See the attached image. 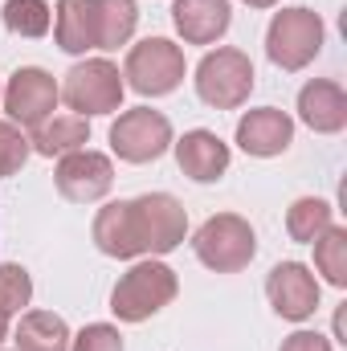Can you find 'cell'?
Segmentation results:
<instances>
[{"label":"cell","mask_w":347,"mask_h":351,"mask_svg":"<svg viewBox=\"0 0 347 351\" xmlns=\"http://www.w3.org/2000/svg\"><path fill=\"white\" fill-rule=\"evenodd\" d=\"M16 351H70V327L53 311H25L16 323Z\"/></svg>","instance_id":"d6986e66"},{"label":"cell","mask_w":347,"mask_h":351,"mask_svg":"<svg viewBox=\"0 0 347 351\" xmlns=\"http://www.w3.org/2000/svg\"><path fill=\"white\" fill-rule=\"evenodd\" d=\"M86 143H90V123L82 114H49L41 127H33V139H29V147L45 160H53V156L62 160L70 152H82Z\"/></svg>","instance_id":"ac0fdd59"},{"label":"cell","mask_w":347,"mask_h":351,"mask_svg":"<svg viewBox=\"0 0 347 351\" xmlns=\"http://www.w3.org/2000/svg\"><path fill=\"white\" fill-rule=\"evenodd\" d=\"M315 245V269L335 286V290H344L347 286V229L344 225H331L323 237H315L311 241Z\"/></svg>","instance_id":"603a6c76"},{"label":"cell","mask_w":347,"mask_h":351,"mask_svg":"<svg viewBox=\"0 0 347 351\" xmlns=\"http://www.w3.org/2000/svg\"><path fill=\"white\" fill-rule=\"evenodd\" d=\"M70 351H123V335L110 323H90L78 335H70Z\"/></svg>","instance_id":"484cf974"},{"label":"cell","mask_w":347,"mask_h":351,"mask_svg":"<svg viewBox=\"0 0 347 351\" xmlns=\"http://www.w3.org/2000/svg\"><path fill=\"white\" fill-rule=\"evenodd\" d=\"M294 143V119L278 106H258L237 119V147L254 160H274Z\"/></svg>","instance_id":"7c38bea8"},{"label":"cell","mask_w":347,"mask_h":351,"mask_svg":"<svg viewBox=\"0 0 347 351\" xmlns=\"http://www.w3.org/2000/svg\"><path fill=\"white\" fill-rule=\"evenodd\" d=\"M172 147H176L180 172L188 176V180H196V184H217L221 176L229 172V160H233L229 143L217 131H204V127L184 131L180 139H172Z\"/></svg>","instance_id":"4fadbf2b"},{"label":"cell","mask_w":347,"mask_h":351,"mask_svg":"<svg viewBox=\"0 0 347 351\" xmlns=\"http://www.w3.org/2000/svg\"><path fill=\"white\" fill-rule=\"evenodd\" d=\"M53 184H58V192H62L66 200H74V204H94V200H102V196L110 192V184H115V164H110V156L82 147V152H70V156L58 160Z\"/></svg>","instance_id":"30bf717a"},{"label":"cell","mask_w":347,"mask_h":351,"mask_svg":"<svg viewBox=\"0 0 347 351\" xmlns=\"http://www.w3.org/2000/svg\"><path fill=\"white\" fill-rule=\"evenodd\" d=\"M331 225H335V208H331L323 196H298V200L286 208V233H290V241H298V245H311V241L323 237Z\"/></svg>","instance_id":"ffe728a7"},{"label":"cell","mask_w":347,"mask_h":351,"mask_svg":"<svg viewBox=\"0 0 347 351\" xmlns=\"http://www.w3.org/2000/svg\"><path fill=\"white\" fill-rule=\"evenodd\" d=\"M8 339V315H0V343Z\"/></svg>","instance_id":"f1b7e54d"},{"label":"cell","mask_w":347,"mask_h":351,"mask_svg":"<svg viewBox=\"0 0 347 351\" xmlns=\"http://www.w3.org/2000/svg\"><path fill=\"white\" fill-rule=\"evenodd\" d=\"M29 139L16 123H0V176H16L29 164Z\"/></svg>","instance_id":"d4e9b609"},{"label":"cell","mask_w":347,"mask_h":351,"mask_svg":"<svg viewBox=\"0 0 347 351\" xmlns=\"http://www.w3.org/2000/svg\"><path fill=\"white\" fill-rule=\"evenodd\" d=\"M0 16H4V29L8 33L29 37V41L33 37H45L49 25H53V8L45 0H4Z\"/></svg>","instance_id":"7402d4cb"},{"label":"cell","mask_w":347,"mask_h":351,"mask_svg":"<svg viewBox=\"0 0 347 351\" xmlns=\"http://www.w3.org/2000/svg\"><path fill=\"white\" fill-rule=\"evenodd\" d=\"M62 98L74 114L82 119H94V114H115L123 106V94H127V82L119 74L115 62L106 58H86L78 66L66 70V82H62Z\"/></svg>","instance_id":"8992f818"},{"label":"cell","mask_w":347,"mask_h":351,"mask_svg":"<svg viewBox=\"0 0 347 351\" xmlns=\"http://www.w3.org/2000/svg\"><path fill=\"white\" fill-rule=\"evenodd\" d=\"M172 147V123L164 110L135 106L110 123V152L123 164H152Z\"/></svg>","instance_id":"52a82bcc"},{"label":"cell","mask_w":347,"mask_h":351,"mask_svg":"<svg viewBox=\"0 0 347 351\" xmlns=\"http://www.w3.org/2000/svg\"><path fill=\"white\" fill-rule=\"evenodd\" d=\"M58 98H62L58 78L41 66H21L0 94V102H4V110L16 127H41L58 110Z\"/></svg>","instance_id":"9c48e42d"},{"label":"cell","mask_w":347,"mask_h":351,"mask_svg":"<svg viewBox=\"0 0 347 351\" xmlns=\"http://www.w3.org/2000/svg\"><path fill=\"white\" fill-rule=\"evenodd\" d=\"M188 66H184V49L168 37H143L139 45L127 49L123 62V78L127 86L143 98H164L184 82Z\"/></svg>","instance_id":"5b68a950"},{"label":"cell","mask_w":347,"mask_h":351,"mask_svg":"<svg viewBox=\"0 0 347 351\" xmlns=\"http://www.w3.org/2000/svg\"><path fill=\"white\" fill-rule=\"evenodd\" d=\"M298 119L315 135H339L347 127V94L331 78H311L298 90Z\"/></svg>","instance_id":"9a60e30c"},{"label":"cell","mask_w":347,"mask_h":351,"mask_svg":"<svg viewBox=\"0 0 347 351\" xmlns=\"http://www.w3.org/2000/svg\"><path fill=\"white\" fill-rule=\"evenodd\" d=\"M172 25L188 45H213L229 33L233 8H229V0H176Z\"/></svg>","instance_id":"5bb4252c"},{"label":"cell","mask_w":347,"mask_h":351,"mask_svg":"<svg viewBox=\"0 0 347 351\" xmlns=\"http://www.w3.org/2000/svg\"><path fill=\"white\" fill-rule=\"evenodd\" d=\"M131 213H135V233H139L143 254L164 258V254H172V250L184 245V237H188V208L176 200L172 192L135 196Z\"/></svg>","instance_id":"ba28073f"},{"label":"cell","mask_w":347,"mask_h":351,"mask_svg":"<svg viewBox=\"0 0 347 351\" xmlns=\"http://www.w3.org/2000/svg\"><path fill=\"white\" fill-rule=\"evenodd\" d=\"M265 298L282 319L307 323L319 311V278L302 262H278L265 278Z\"/></svg>","instance_id":"8fae6325"},{"label":"cell","mask_w":347,"mask_h":351,"mask_svg":"<svg viewBox=\"0 0 347 351\" xmlns=\"http://www.w3.org/2000/svg\"><path fill=\"white\" fill-rule=\"evenodd\" d=\"M241 4H250V8H274L278 0H241Z\"/></svg>","instance_id":"83f0119b"},{"label":"cell","mask_w":347,"mask_h":351,"mask_svg":"<svg viewBox=\"0 0 347 351\" xmlns=\"http://www.w3.org/2000/svg\"><path fill=\"white\" fill-rule=\"evenodd\" d=\"M180 294V278L172 265L156 262H135L110 290V311L123 323H147L152 315H160L164 306H172V298Z\"/></svg>","instance_id":"6da1fadb"},{"label":"cell","mask_w":347,"mask_h":351,"mask_svg":"<svg viewBox=\"0 0 347 351\" xmlns=\"http://www.w3.org/2000/svg\"><path fill=\"white\" fill-rule=\"evenodd\" d=\"M29 298H33V278H29V269L16 262H4L0 265V315H21L25 306H29Z\"/></svg>","instance_id":"cb8c5ba5"},{"label":"cell","mask_w":347,"mask_h":351,"mask_svg":"<svg viewBox=\"0 0 347 351\" xmlns=\"http://www.w3.org/2000/svg\"><path fill=\"white\" fill-rule=\"evenodd\" d=\"M90 233H94L98 254H106V258H123V262H131V258H139V254H143L139 233H135L131 200H115V204L98 208V217H94V229H90Z\"/></svg>","instance_id":"2e32d148"},{"label":"cell","mask_w":347,"mask_h":351,"mask_svg":"<svg viewBox=\"0 0 347 351\" xmlns=\"http://www.w3.org/2000/svg\"><path fill=\"white\" fill-rule=\"evenodd\" d=\"M282 351H331V339L319 331H294L282 339Z\"/></svg>","instance_id":"4316f807"},{"label":"cell","mask_w":347,"mask_h":351,"mask_svg":"<svg viewBox=\"0 0 347 351\" xmlns=\"http://www.w3.org/2000/svg\"><path fill=\"white\" fill-rule=\"evenodd\" d=\"M192 250H196L200 265H208L213 274H237V269H246V265L254 262V254H258V233H254V225H250L246 217H237V213H217V217H208V221L196 229Z\"/></svg>","instance_id":"277c9868"},{"label":"cell","mask_w":347,"mask_h":351,"mask_svg":"<svg viewBox=\"0 0 347 351\" xmlns=\"http://www.w3.org/2000/svg\"><path fill=\"white\" fill-rule=\"evenodd\" d=\"M323 37H327V25L315 8H282L270 16V29H265V58L294 74V70H307L319 49H323Z\"/></svg>","instance_id":"7a4b0ae2"},{"label":"cell","mask_w":347,"mask_h":351,"mask_svg":"<svg viewBox=\"0 0 347 351\" xmlns=\"http://www.w3.org/2000/svg\"><path fill=\"white\" fill-rule=\"evenodd\" d=\"M192 82H196V94H200L204 106L237 110L254 94V62H250V53H241L233 45H221V49H208L200 58Z\"/></svg>","instance_id":"3957f363"},{"label":"cell","mask_w":347,"mask_h":351,"mask_svg":"<svg viewBox=\"0 0 347 351\" xmlns=\"http://www.w3.org/2000/svg\"><path fill=\"white\" fill-rule=\"evenodd\" d=\"M53 41L66 53L98 49V0H58Z\"/></svg>","instance_id":"e0dca14e"},{"label":"cell","mask_w":347,"mask_h":351,"mask_svg":"<svg viewBox=\"0 0 347 351\" xmlns=\"http://www.w3.org/2000/svg\"><path fill=\"white\" fill-rule=\"evenodd\" d=\"M0 94H4V90H0Z\"/></svg>","instance_id":"f546056e"},{"label":"cell","mask_w":347,"mask_h":351,"mask_svg":"<svg viewBox=\"0 0 347 351\" xmlns=\"http://www.w3.org/2000/svg\"><path fill=\"white\" fill-rule=\"evenodd\" d=\"M139 25L135 0H98V49H119Z\"/></svg>","instance_id":"44dd1931"}]
</instances>
